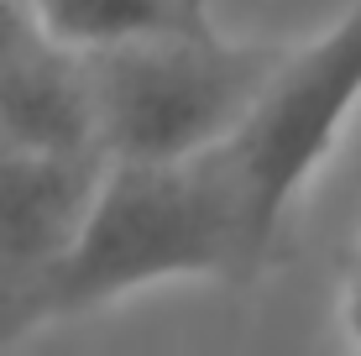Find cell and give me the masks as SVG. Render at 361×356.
Wrapping results in <instances>:
<instances>
[{"instance_id":"1","label":"cell","mask_w":361,"mask_h":356,"mask_svg":"<svg viewBox=\"0 0 361 356\" xmlns=\"http://www.w3.org/2000/svg\"><path fill=\"white\" fill-rule=\"evenodd\" d=\"M262 262L220 147L189 163H110L63 262L16 309L11 340L168 278L235 283Z\"/></svg>"},{"instance_id":"6","label":"cell","mask_w":361,"mask_h":356,"mask_svg":"<svg viewBox=\"0 0 361 356\" xmlns=\"http://www.w3.org/2000/svg\"><path fill=\"white\" fill-rule=\"evenodd\" d=\"M37 37L79 58L215 32L204 0H21Z\"/></svg>"},{"instance_id":"8","label":"cell","mask_w":361,"mask_h":356,"mask_svg":"<svg viewBox=\"0 0 361 356\" xmlns=\"http://www.w3.org/2000/svg\"><path fill=\"white\" fill-rule=\"evenodd\" d=\"M345 330H351V356H361V247H356L351 278H345Z\"/></svg>"},{"instance_id":"7","label":"cell","mask_w":361,"mask_h":356,"mask_svg":"<svg viewBox=\"0 0 361 356\" xmlns=\"http://www.w3.org/2000/svg\"><path fill=\"white\" fill-rule=\"evenodd\" d=\"M37 27H32V16H27V6L21 0H0V68L11 63V53H16L21 42H32Z\"/></svg>"},{"instance_id":"2","label":"cell","mask_w":361,"mask_h":356,"mask_svg":"<svg viewBox=\"0 0 361 356\" xmlns=\"http://www.w3.org/2000/svg\"><path fill=\"white\" fill-rule=\"evenodd\" d=\"M105 163H189L235 137L283 47L220 32L84 58Z\"/></svg>"},{"instance_id":"3","label":"cell","mask_w":361,"mask_h":356,"mask_svg":"<svg viewBox=\"0 0 361 356\" xmlns=\"http://www.w3.org/2000/svg\"><path fill=\"white\" fill-rule=\"evenodd\" d=\"M356 105H361V0H351L341 21L319 32L314 42L283 47V63L272 68L252 116L220 147L226 173L241 194L246 226L262 252H272L288 204L314 178V168L335 152Z\"/></svg>"},{"instance_id":"5","label":"cell","mask_w":361,"mask_h":356,"mask_svg":"<svg viewBox=\"0 0 361 356\" xmlns=\"http://www.w3.org/2000/svg\"><path fill=\"white\" fill-rule=\"evenodd\" d=\"M0 147L32 157H105L90 63L32 37L0 68Z\"/></svg>"},{"instance_id":"4","label":"cell","mask_w":361,"mask_h":356,"mask_svg":"<svg viewBox=\"0 0 361 356\" xmlns=\"http://www.w3.org/2000/svg\"><path fill=\"white\" fill-rule=\"evenodd\" d=\"M105 168V157H32L0 147V346H11L32 288L73 247Z\"/></svg>"}]
</instances>
